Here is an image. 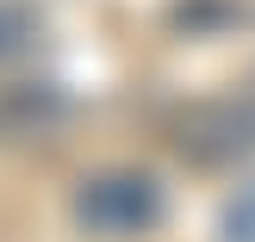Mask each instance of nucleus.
Returning <instances> with one entry per match:
<instances>
[{
	"label": "nucleus",
	"instance_id": "nucleus-1",
	"mask_svg": "<svg viewBox=\"0 0 255 242\" xmlns=\"http://www.w3.org/2000/svg\"><path fill=\"white\" fill-rule=\"evenodd\" d=\"M75 224L100 242H125V236H143L162 224L168 199H162L156 174H137V168H106V174H87L75 186Z\"/></svg>",
	"mask_w": 255,
	"mask_h": 242
},
{
	"label": "nucleus",
	"instance_id": "nucleus-2",
	"mask_svg": "<svg viewBox=\"0 0 255 242\" xmlns=\"http://www.w3.org/2000/svg\"><path fill=\"white\" fill-rule=\"evenodd\" d=\"M255 149V87L231 99H206L181 118V156H193L199 168H218Z\"/></svg>",
	"mask_w": 255,
	"mask_h": 242
},
{
	"label": "nucleus",
	"instance_id": "nucleus-3",
	"mask_svg": "<svg viewBox=\"0 0 255 242\" xmlns=\"http://www.w3.org/2000/svg\"><path fill=\"white\" fill-rule=\"evenodd\" d=\"M56 87L50 81H6L0 87V137H19V131H37V124L56 118Z\"/></svg>",
	"mask_w": 255,
	"mask_h": 242
},
{
	"label": "nucleus",
	"instance_id": "nucleus-4",
	"mask_svg": "<svg viewBox=\"0 0 255 242\" xmlns=\"http://www.w3.org/2000/svg\"><path fill=\"white\" fill-rule=\"evenodd\" d=\"M37 37H44V19H37L31 6H19V0H0V69L19 56H31Z\"/></svg>",
	"mask_w": 255,
	"mask_h": 242
},
{
	"label": "nucleus",
	"instance_id": "nucleus-5",
	"mask_svg": "<svg viewBox=\"0 0 255 242\" xmlns=\"http://www.w3.org/2000/svg\"><path fill=\"white\" fill-rule=\"evenodd\" d=\"M218 236H224V242H255V186H243L237 199H224Z\"/></svg>",
	"mask_w": 255,
	"mask_h": 242
}]
</instances>
